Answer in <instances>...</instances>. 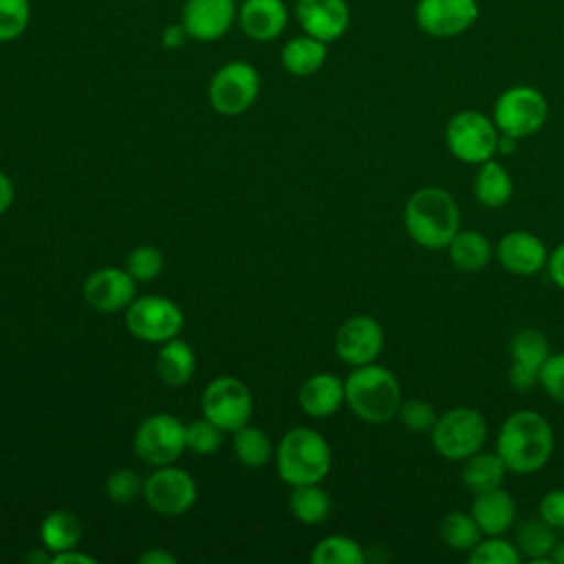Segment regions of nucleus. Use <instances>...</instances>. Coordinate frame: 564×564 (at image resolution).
<instances>
[{"label":"nucleus","instance_id":"1","mask_svg":"<svg viewBox=\"0 0 564 564\" xmlns=\"http://www.w3.org/2000/svg\"><path fill=\"white\" fill-rule=\"evenodd\" d=\"M553 427L533 410H518L509 414L496 438V452L513 474L540 471L553 454Z\"/></svg>","mask_w":564,"mask_h":564},{"label":"nucleus","instance_id":"2","mask_svg":"<svg viewBox=\"0 0 564 564\" xmlns=\"http://www.w3.org/2000/svg\"><path fill=\"white\" fill-rule=\"evenodd\" d=\"M403 225L408 236L425 249H445L460 229L454 196L436 185L419 187L405 203Z\"/></svg>","mask_w":564,"mask_h":564},{"label":"nucleus","instance_id":"3","mask_svg":"<svg viewBox=\"0 0 564 564\" xmlns=\"http://www.w3.org/2000/svg\"><path fill=\"white\" fill-rule=\"evenodd\" d=\"M346 405L366 423L381 425L399 414L401 388L392 370L379 364L355 366L344 381Z\"/></svg>","mask_w":564,"mask_h":564},{"label":"nucleus","instance_id":"4","mask_svg":"<svg viewBox=\"0 0 564 564\" xmlns=\"http://www.w3.org/2000/svg\"><path fill=\"white\" fill-rule=\"evenodd\" d=\"M330 463L328 441L311 427L289 430L275 452L278 474L291 487L322 482L330 471Z\"/></svg>","mask_w":564,"mask_h":564},{"label":"nucleus","instance_id":"5","mask_svg":"<svg viewBox=\"0 0 564 564\" xmlns=\"http://www.w3.org/2000/svg\"><path fill=\"white\" fill-rule=\"evenodd\" d=\"M430 438L443 458L465 460L482 449L487 441V421L478 410L458 405L436 419Z\"/></svg>","mask_w":564,"mask_h":564},{"label":"nucleus","instance_id":"6","mask_svg":"<svg viewBox=\"0 0 564 564\" xmlns=\"http://www.w3.org/2000/svg\"><path fill=\"white\" fill-rule=\"evenodd\" d=\"M500 130L487 115L478 110H460L456 112L447 128L445 141L449 152L469 165H480L498 152Z\"/></svg>","mask_w":564,"mask_h":564},{"label":"nucleus","instance_id":"7","mask_svg":"<svg viewBox=\"0 0 564 564\" xmlns=\"http://www.w3.org/2000/svg\"><path fill=\"white\" fill-rule=\"evenodd\" d=\"M549 117L546 97L533 86H511L494 104V123L502 134L524 139L535 134Z\"/></svg>","mask_w":564,"mask_h":564},{"label":"nucleus","instance_id":"8","mask_svg":"<svg viewBox=\"0 0 564 564\" xmlns=\"http://www.w3.org/2000/svg\"><path fill=\"white\" fill-rule=\"evenodd\" d=\"M260 93L258 70L242 59H231L223 64L209 79V104L216 112L225 117H236L247 112Z\"/></svg>","mask_w":564,"mask_h":564},{"label":"nucleus","instance_id":"9","mask_svg":"<svg viewBox=\"0 0 564 564\" xmlns=\"http://www.w3.org/2000/svg\"><path fill=\"white\" fill-rule=\"evenodd\" d=\"M185 324V315L176 302L163 295L134 297L126 308V328L132 337L150 344L174 339Z\"/></svg>","mask_w":564,"mask_h":564},{"label":"nucleus","instance_id":"10","mask_svg":"<svg viewBox=\"0 0 564 564\" xmlns=\"http://www.w3.org/2000/svg\"><path fill=\"white\" fill-rule=\"evenodd\" d=\"M203 416L216 423L223 432H236L247 425L253 412L249 388L236 377H216L207 383L200 397Z\"/></svg>","mask_w":564,"mask_h":564},{"label":"nucleus","instance_id":"11","mask_svg":"<svg viewBox=\"0 0 564 564\" xmlns=\"http://www.w3.org/2000/svg\"><path fill=\"white\" fill-rule=\"evenodd\" d=\"M134 454L154 467L172 465L187 449L185 425L172 414H152L134 432Z\"/></svg>","mask_w":564,"mask_h":564},{"label":"nucleus","instance_id":"12","mask_svg":"<svg viewBox=\"0 0 564 564\" xmlns=\"http://www.w3.org/2000/svg\"><path fill=\"white\" fill-rule=\"evenodd\" d=\"M143 500L154 513L176 518L187 513L196 502V482L185 469L163 465L143 480Z\"/></svg>","mask_w":564,"mask_h":564},{"label":"nucleus","instance_id":"13","mask_svg":"<svg viewBox=\"0 0 564 564\" xmlns=\"http://www.w3.org/2000/svg\"><path fill=\"white\" fill-rule=\"evenodd\" d=\"M383 348L381 324L370 315L348 317L335 335V352L348 366L372 364Z\"/></svg>","mask_w":564,"mask_h":564},{"label":"nucleus","instance_id":"14","mask_svg":"<svg viewBox=\"0 0 564 564\" xmlns=\"http://www.w3.org/2000/svg\"><path fill=\"white\" fill-rule=\"evenodd\" d=\"M416 24L432 37H454L467 31L478 18L476 0H419Z\"/></svg>","mask_w":564,"mask_h":564},{"label":"nucleus","instance_id":"15","mask_svg":"<svg viewBox=\"0 0 564 564\" xmlns=\"http://www.w3.org/2000/svg\"><path fill=\"white\" fill-rule=\"evenodd\" d=\"M238 18L236 0H185L181 9V26L196 42H214L223 37Z\"/></svg>","mask_w":564,"mask_h":564},{"label":"nucleus","instance_id":"16","mask_svg":"<svg viewBox=\"0 0 564 564\" xmlns=\"http://www.w3.org/2000/svg\"><path fill=\"white\" fill-rule=\"evenodd\" d=\"M511 366H509V383L518 392H527L538 386L540 368L549 352V339L538 328H522L513 335L509 344Z\"/></svg>","mask_w":564,"mask_h":564},{"label":"nucleus","instance_id":"17","mask_svg":"<svg viewBox=\"0 0 564 564\" xmlns=\"http://www.w3.org/2000/svg\"><path fill=\"white\" fill-rule=\"evenodd\" d=\"M137 280L126 269L104 267L93 271L84 282V300L99 313L128 308L137 295Z\"/></svg>","mask_w":564,"mask_h":564},{"label":"nucleus","instance_id":"18","mask_svg":"<svg viewBox=\"0 0 564 564\" xmlns=\"http://www.w3.org/2000/svg\"><path fill=\"white\" fill-rule=\"evenodd\" d=\"M295 18L306 35L328 44L346 33L350 11L346 0H297Z\"/></svg>","mask_w":564,"mask_h":564},{"label":"nucleus","instance_id":"19","mask_svg":"<svg viewBox=\"0 0 564 564\" xmlns=\"http://www.w3.org/2000/svg\"><path fill=\"white\" fill-rule=\"evenodd\" d=\"M496 258L500 267L513 275H533L546 267L549 253L535 234L513 229L498 240Z\"/></svg>","mask_w":564,"mask_h":564},{"label":"nucleus","instance_id":"20","mask_svg":"<svg viewBox=\"0 0 564 564\" xmlns=\"http://www.w3.org/2000/svg\"><path fill=\"white\" fill-rule=\"evenodd\" d=\"M289 22V9L284 0H242L238 7V24L249 40L271 42Z\"/></svg>","mask_w":564,"mask_h":564},{"label":"nucleus","instance_id":"21","mask_svg":"<svg viewBox=\"0 0 564 564\" xmlns=\"http://www.w3.org/2000/svg\"><path fill=\"white\" fill-rule=\"evenodd\" d=\"M297 401L302 412L313 419L330 416L346 403L344 381L330 372H315L300 386Z\"/></svg>","mask_w":564,"mask_h":564},{"label":"nucleus","instance_id":"22","mask_svg":"<svg viewBox=\"0 0 564 564\" xmlns=\"http://www.w3.org/2000/svg\"><path fill=\"white\" fill-rule=\"evenodd\" d=\"M471 516L482 535H505L516 520V500L502 487L474 494Z\"/></svg>","mask_w":564,"mask_h":564},{"label":"nucleus","instance_id":"23","mask_svg":"<svg viewBox=\"0 0 564 564\" xmlns=\"http://www.w3.org/2000/svg\"><path fill=\"white\" fill-rule=\"evenodd\" d=\"M326 55H328L326 42L304 33V35L291 37L282 46L280 62H282L286 73H291L295 77H308V75L317 73L324 66Z\"/></svg>","mask_w":564,"mask_h":564},{"label":"nucleus","instance_id":"24","mask_svg":"<svg viewBox=\"0 0 564 564\" xmlns=\"http://www.w3.org/2000/svg\"><path fill=\"white\" fill-rule=\"evenodd\" d=\"M196 370V355L189 344L174 337L170 341H163L159 355H156V375L167 388H181L185 386Z\"/></svg>","mask_w":564,"mask_h":564},{"label":"nucleus","instance_id":"25","mask_svg":"<svg viewBox=\"0 0 564 564\" xmlns=\"http://www.w3.org/2000/svg\"><path fill=\"white\" fill-rule=\"evenodd\" d=\"M447 251H449L452 264L467 273L482 271L494 258V247L487 240V236L474 229H465V231L458 229V234L447 245Z\"/></svg>","mask_w":564,"mask_h":564},{"label":"nucleus","instance_id":"26","mask_svg":"<svg viewBox=\"0 0 564 564\" xmlns=\"http://www.w3.org/2000/svg\"><path fill=\"white\" fill-rule=\"evenodd\" d=\"M507 465L498 456V452H476L474 456L465 458L463 465V485L471 494L489 491L496 487H502V480L507 476Z\"/></svg>","mask_w":564,"mask_h":564},{"label":"nucleus","instance_id":"27","mask_svg":"<svg viewBox=\"0 0 564 564\" xmlns=\"http://www.w3.org/2000/svg\"><path fill=\"white\" fill-rule=\"evenodd\" d=\"M513 194V181L507 167L494 159L480 163L474 176V196L485 207H502Z\"/></svg>","mask_w":564,"mask_h":564},{"label":"nucleus","instance_id":"28","mask_svg":"<svg viewBox=\"0 0 564 564\" xmlns=\"http://www.w3.org/2000/svg\"><path fill=\"white\" fill-rule=\"evenodd\" d=\"M40 538L53 553L73 549L82 540V522L68 509H53L40 524Z\"/></svg>","mask_w":564,"mask_h":564},{"label":"nucleus","instance_id":"29","mask_svg":"<svg viewBox=\"0 0 564 564\" xmlns=\"http://www.w3.org/2000/svg\"><path fill=\"white\" fill-rule=\"evenodd\" d=\"M289 511L302 524H319L330 513V496L319 482L295 485L289 496Z\"/></svg>","mask_w":564,"mask_h":564},{"label":"nucleus","instance_id":"30","mask_svg":"<svg viewBox=\"0 0 564 564\" xmlns=\"http://www.w3.org/2000/svg\"><path fill=\"white\" fill-rule=\"evenodd\" d=\"M555 542L557 540H555L553 527L546 524L542 518L527 520L516 531V546H518V551L522 553V557H529L533 562L549 560Z\"/></svg>","mask_w":564,"mask_h":564},{"label":"nucleus","instance_id":"31","mask_svg":"<svg viewBox=\"0 0 564 564\" xmlns=\"http://www.w3.org/2000/svg\"><path fill=\"white\" fill-rule=\"evenodd\" d=\"M231 449L238 463H242L245 467H264L271 460L269 436L249 423L234 432Z\"/></svg>","mask_w":564,"mask_h":564},{"label":"nucleus","instance_id":"32","mask_svg":"<svg viewBox=\"0 0 564 564\" xmlns=\"http://www.w3.org/2000/svg\"><path fill=\"white\" fill-rule=\"evenodd\" d=\"M313 564H364L361 544L348 535H326L311 551Z\"/></svg>","mask_w":564,"mask_h":564},{"label":"nucleus","instance_id":"33","mask_svg":"<svg viewBox=\"0 0 564 564\" xmlns=\"http://www.w3.org/2000/svg\"><path fill=\"white\" fill-rule=\"evenodd\" d=\"M480 527L474 520L471 511H449L441 520V540L452 549V551H471L480 542Z\"/></svg>","mask_w":564,"mask_h":564},{"label":"nucleus","instance_id":"34","mask_svg":"<svg viewBox=\"0 0 564 564\" xmlns=\"http://www.w3.org/2000/svg\"><path fill=\"white\" fill-rule=\"evenodd\" d=\"M471 564H520L522 553L502 535H487L469 551Z\"/></svg>","mask_w":564,"mask_h":564},{"label":"nucleus","instance_id":"35","mask_svg":"<svg viewBox=\"0 0 564 564\" xmlns=\"http://www.w3.org/2000/svg\"><path fill=\"white\" fill-rule=\"evenodd\" d=\"M31 22L29 0H0V42L18 40Z\"/></svg>","mask_w":564,"mask_h":564},{"label":"nucleus","instance_id":"36","mask_svg":"<svg viewBox=\"0 0 564 564\" xmlns=\"http://www.w3.org/2000/svg\"><path fill=\"white\" fill-rule=\"evenodd\" d=\"M220 441H223V430L216 423H212L207 416L185 425V445L194 454H200V456L214 454L220 447Z\"/></svg>","mask_w":564,"mask_h":564},{"label":"nucleus","instance_id":"37","mask_svg":"<svg viewBox=\"0 0 564 564\" xmlns=\"http://www.w3.org/2000/svg\"><path fill=\"white\" fill-rule=\"evenodd\" d=\"M126 271L137 282H150L163 271V253L152 245H141L128 253Z\"/></svg>","mask_w":564,"mask_h":564},{"label":"nucleus","instance_id":"38","mask_svg":"<svg viewBox=\"0 0 564 564\" xmlns=\"http://www.w3.org/2000/svg\"><path fill=\"white\" fill-rule=\"evenodd\" d=\"M106 494L117 505H128L143 496V480L132 469H117L106 480Z\"/></svg>","mask_w":564,"mask_h":564},{"label":"nucleus","instance_id":"39","mask_svg":"<svg viewBox=\"0 0 564 564\" xmlns=\"http://www.w3.org/2000/svg\"><path fill=\"white\" fill-rule=\"evenodd\" d=\"M399 419L412 432H430L438 416L432 403L423 399H408V401H401L399 405Z\"/></svg>","mask_w":564,"mask_h":564},{"label":"nucleus","instance_id":"40","mask_svg":"<svg viewBox=\"0 0 564 564\" xmlns=\"http://www.w3.org/2000/svg\"><path fill=\"white\" fill-rule=\"evenodd\" d=\"M538 386L557 403H564V352H553L544 359Z\"/></svg>","mask_w":564,"mask_h":564},{"label":"nucleus","instance_id":"41","mask_svg":"<svg viewBox=\"0 0 564 564\" xmlns=\"http://www.w3.org/2000/svg\"><path fill=\"white\" fill-rule=\"evenodd\" d=\"M540 518L553 529H564V489H551L538 505Z\"/></svg>","mask_w":564,"mask_h":564},{"label":"nucleus","instance_id":"42","mask_svg":"<svg viewBox=\"0 0 564 564\" xmlns=\"http://www.w3.org/2000/svg\"><path fill=\"white\" fill-rule=\"evenodd\" d=\"M546 269H549V275H551L553 284H555L560 291H564V242H560V245L549 253Z\"/></svg>","mask_w":564,"mask_h":564},{"label":"nucleus","instance_id":"43","mask_svg":"<svg viewBox=\"0 0 564 564\" xmlns=\"http://www.w3.org/2000/svg\"><path fill=\"white\" fill-rule=\"evenodd\" d=\"M51 562H53V564H95V557L84 555V553L75 551V546H73V549H66V551L53 553Z\"/></svg>","mask_w":564,"mask_h":564},{"label":"nucleus","instance_id":"44","mask_svg":"<svg viewBox=\"0 0 564 564\" xmlns=\"http://www.w3.org/2000/svg\"><path fill=\"white\" fill-rule=\"evenodd\" d=\"M139 564H176V557L165 549H150L139 555Z\"/></svg>","mask_w":564,"mask_h":564},{"label":"nucleus","instance_id":"45","mask_svg":"<svg viewBox=\"0 0 564 564\" xmlns=\"http://www.w3.org/2000/svg\"><path fill=\"white\" fill-rule=\"evenodd\" d=\"M13 196H15L13 183H11V178L0 170V216L11 207Z\"/></svg>","mask_w":564,"mask_h":564},{"label":"nucleus","instance_id":"46","mask_svg":"<svg viewBox=\"0 0 564 564\" xmlns=\"http://www.w3.org/2000/svg\"><path fill=\"white\" fill-rule=\"evenodd\" d=\"M185 37H187V33H185V29H183L181 24H172V26H167V29L163 31V44H165L167 48L181 46V44L185 42Z\"/></svg>","mask_w":564,"mask_h":564},{"label":"nucleus","instance_id":"47","mask_svg":"<svg viewBox=\"0 0 564 564\" xmlns=\"http://www.w3.org/2000/svg\"><path fill=\"white\" fill-rule=\"evenodd\" d=\"M549 560L555 562V564H564V542H555Z\"/></svg>","mask_w":564,"mask_h":564}]
</instances>
